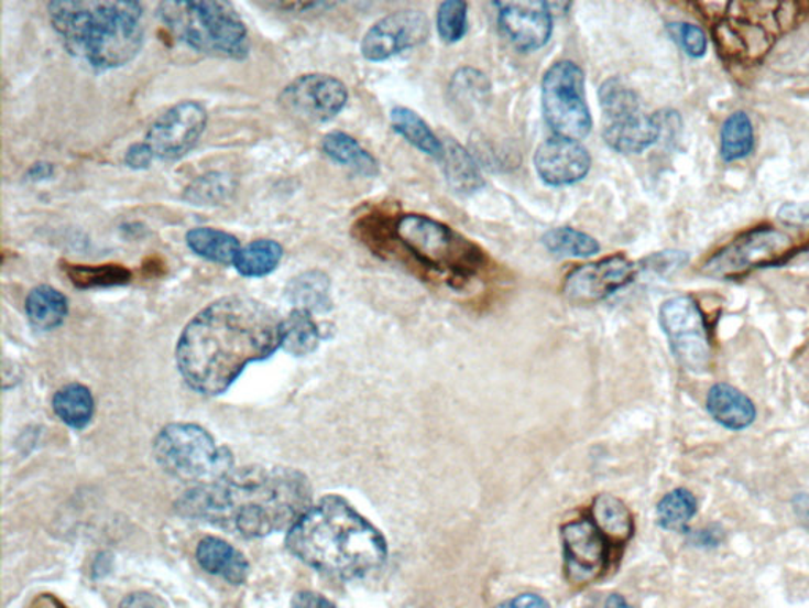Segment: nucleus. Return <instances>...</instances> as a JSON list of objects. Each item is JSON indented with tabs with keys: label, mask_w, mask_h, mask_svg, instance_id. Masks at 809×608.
Listing matches in <instances>:
<instances>
[{
	"label": "nucleus",
	"mask_w": 809,
	"mask_h": 608,
	"mask_svg": "<svg viewBox=\"0 0 809 608\" xmlns=\"http://www.w3.org/2000/svg\"><path fill=\"white\" fill-rule=\"evenodd\" d=\"M283 253L281 242L260 238L242 246L233 267L244 278L270 276L281 265Z\"/></svg>",
	"instance_id": "28"
},
{
	"label": "nucleus",
	"mask_w": 809,
	"mask_h": 608,
	"mask_svg": "<svg viewBox=\"0 0 809 608\" xmlns=\"http://www.w3.org/2000/svg\"><path fill=\"white\" fill-rule=\"evenodd\" d=\"M724 532L717 524L703 528V530L695 531L691 534V544L702 546V549H714L723 542Z\"/></svg>",
	"instance_id": "42"
},
{
	"label": "nucleus",
	"mask_w": 809,
	"mask_h": 608,
	"mask_svg": "<svg viewBox=\"0 0 809 608\" xmlns=\"http://www.w3.org/2000/svg\"><path fill=\"white\" fill-rule=\"evenodd\" d=\"M348 101L347 86L326 74L297 76L283 88L278 104L286 113L307 122H328L342 113Z\"/></svg>",
	"instance_id": "12"
},
{
	"label": "nucleus",
	"mask_w": 809,
	"mask_h": 608,
	"mask_svg": "<svg viewBox=\"0 0 809 608\" xmlns=\"http://www.w3.org/2000/svg\"><path fill=\"white\" fill-rule=\"evenodd\" d=\"M637 274L636 263L627 257L612 256L598 262L577 267L566 276L564 293L572 303L589 304L602 302L613 293L630 285Z\"/></svg>",
	"instance_id": "15"
},
{
	"label": "nucleus",
	"mask_w": 809,
	"mask_h": 608,
	"mask_svg": "<svg viewBox=\"0 0 809 608\" xmlns=\"http://www.w3.org/2000/svg\"><path fill=\"white\" fill-rule=\"evenodd\" d=\"M669 31L675 42H678V45L684 48L688 56L695 57V59L706 56L709 40H707L706 32L699 25L689 23L670 24Z\"/></svg>",
	"instance_id": "38"
},
{
	"label": "nucleus",
	"mask_w": 809,
	"mask_h": 608,
	"mask_svg": "<svg viewBox=\"0 0 809 608\" xmlns=\"http://www.w3.org/2000/svg\"><path fill=\"white\" fill-rule=\"evenodd\" d=\"M154 161V152H152L151 148L147 146L146 141L133 143L132 146L127 150L125 158H123L125 165L129 166V169L136 170V172H140V170H147Z\"/></svg>",
	"instance_id": "40"
},
{
	"label": "nucleus",
	"mask_w": 809,
	"mask_h": 608,
	"mask_svg": "<svg viewBox=\"0 0 809 608\" xmlns=\"http://www.w3.org/2000/svg\"><path fill=\"white\" fill-rule=\"evenodd\" d=\"M185 242L195 256L219 263V265H234L236 257L241 252V241L234 235L220 228L195 227L185 234Z\"/></svg>",
	"instance_id": "21"
},
{
	"label": "nucleus",
	"mask_w": 809,
	"mask_h": 608,
	"mask_svg": "<svg viewBox=\"0 0 809 608\" xmlns=\"http://www.w3.org/2000/svg\"><path fill=\"white\" fill-rule=\"evenodd\" d=\"M496 608H550L549 602L538 595H521Z\"/></svg>",
	"instance_id": "44"
},
{
	"label": "nucleus",
	"mask_w": 809,
	"mask_h": 608,
	"mask_svg": "<svg viewBox=\"0 0 809 608\" xmlns=\"http://www.w3.org/2000/svg\"><path fill=\"white\" fill-rule=\"evenodd\" d=\"M707 411L714 422L731 431L750 428L757 417L756 405L729 383H714L707 394Z\"/></svg>",
	"instance_id": "19"
},
{
	"label": "nucleus",
	"mask_w": 809,
	"mask_h": 608,
	"mask_svg": "<svg viewBox=\"0 0 809 608\" xmlns=\"http://www.w3.org/2000/svg\"><path fill=\"white\" fill-rule=\"evenodd\" d=\"M600 101L608 121L620 118V116L641 111V101H638L637 94L627 88L620 78H609L602 83Z\"/></svg>",
	"instance_id": "36"
},
{
	"label": "nucleus",
	"mask_w": 809,
	"mask_h": 608,
	"mask_svg": "<svg viewBox=\"0 0 809 608\" xmlns=\"http://www.w3.org/2000/svg\"><path fill=\"white\" fill-rule=\"evenodd\" d=\"M282 347V318L266 304L244 295L210 303L188 322L176 346L185 383L197 393L227 392L247 365Z\"/></svg>",
	"instance_id": "1"
},
{
	"label": "nucleus",
	"mask_w": 809,
	"mask_h": 608,
	"mask_svg": "<svg viewBox=\"0 0 809 608\" xmlns=\"http://www.w3.org/2000/svg\"><path fill=\"white\" fill-rule=\"evenodd\" d=\"M792 252V238L785 231L775 227L753 228L713 253L702 270L707 276L735 279L756 268L779 265Z\"/></svg>",
	"instance_id": "9"
},
{
	"label": "nucleus",
	"mask_w": 809,
	"mask_h": 608,
	"mask_svg": "<svg viewBox=\"0 0 809 608\" xmlns=\"http://www.w3.org/2000/svg\"><path fill=\"white\" fill-rule=\"evenodd\" d=\"M468 6L462 0H446L437 12L438 35L445 43H456L466 37Z\"/></svg>",
	"instance_id": "37"
},
{
	"label": "nucleus",
	"mask_w": 809,
	"mask_h": 608,
	"mask_svg": "<svg viewBox=\"0 0 809 608\" xmlns=\"http://www.w3.org/2000/svg\"><path fill=\"white\" fill-rule=\"evenodd\" d=\"M157 17L173 37L206 56L244 61L249 31L233 3L221 0H172L157 7Z\"/></svg>",
	"instance_id": "5"
},
{
	"label": "nucleus",
	"mask_w": 809,
	"mask_h": 608,
	"mask_svg": "<svg viewBox=\"0 0 809 608\" xmlns=\"http://www.w3.org/2000/svg\"><path fill=\"white\" fill-rule=\"evenodd\" d=\"M394 237L420 267L451 281H468L488 265V257L477 242L429 216L398 217Z\"/></svg>",
	"instance_id": "6"
},
{
	"label": "nucleus",
	"mask_w": 809,
	"mask_h": 608,
	"mask_svg": "<svg viewBox=\"0 0 809 608\" xmlns=\"http://www.w3.org/2000/svg\"><path fill=\"white\" fill-rule=\"evenodd\" d=\"M238 189V181L230 173L209 172L185 187L183 200L194 206H220L230 202Z\"/></svg>",
	"instance_id": "30"
},
{
	"label": "nucleus",
	"mask_w": 809,
	"mask_h": 608,
	"mask_svg": "<svg viewBox=\"0 0 809 608\" xmlns=\"http://www.w3.org/2000/svg\"><path fill=\"white\" fill-rule=\"evenodd\" d=\"M68 307L67 296L46 284L32 289L25 298L29 322L43 332L59 328L68 316Z\"/></svg>",
	"instance_id": "25"
},
{
	"label": "nucleus",
	"mask_w": 809,
	"mask_h": 608,
	"mask_svg": "<svg viewBox=\"0 0 809 608\" xmlns=\"http://www.w3.org/2000/svg\"><path fill=\"white\" fill-rule=\"evenodd\" d=\"M286 546L307 566L343 580L365 577L387 560L384 535L336 495L308 507L289 528Z\"/></svg>",
	"instance_id": "3"
},
{
	"label": "nucleus",
	"mask_w": 809,
	"mask_h": 608,
	"mask_svg": "<svg viewBox=\"0 0 809 608\" xmlns=\"http://www.w3.org/2000/svg\"><path fill=\"white\" fill-rule=\"evenodd\" d=\"M199 566L208 574L217 575L231 585H242L249 577V563L233 545L219 538H205L198 544Z\"/></svg>",
	"instance_id": "20"
},
{
	"label": "nucleus",
	"mask_w": 809,
	"mask_h": 608,
	"mask_svg": "<svg viewBox=\"0 0 809 608\" xmlns=\"http://www.w3.org/2000/svg\"><path fill=\"white\" fill-rule=\"evenodd\" d=\"M452 90L460 97H468L471 100H481L488 97L491 85H489L488 76L481 74L474 68H460L452 78Z\"/></svg>",
	"instance_id": "39"
},
{
	"label": "nucleus",
	"mask_w": 809,
	"mask_h": 608,
	"mask_svg": "<svg viewBox=\"0 0 809 608\" xmlns=\"http://www.w3.org/2000/svg\"><path fill=\"white\" fill-rule=\"evenodd\" d=\"M286 298L295 304V310L308 313H325L331 310V279L319 270L297 274L286 285Z\"/></svg>",
	"instance_id": "23"
},
{
	"label": "nucleus",
	"mask_w": 809,
	"mask_h": 608,
	"mask_svg": "<svg viewBox=\"0 0 809 608\" xmlns=\"http://www.w3.org/2000/svg\"><path fill=\"white\" fill-rule=\"evenodd\" d=\"M274 9L283 10L286 13H307L310 10L319 9V7H331L322 2H275L270 3Z\"/></svg>",
	"instance_id": "45"
},
{
	"label": "nucleus",
	"mask_w": 809,
	"mask_h": 608,
	"mask_svg": "<svg viewBox=\"0 0 809 608\" xmlns=\"http://www.w3.org/2000/svg\"><path fill=\"white\" fill-rule=\"evenodd\" d=\"M543 113L557 137L583 140L593 119L586 97V74L572 61H558L547 68L540 86Z\"/></svg>",
	"instance_id": "8"
},
{
	"label": "nucleus",
	"mask_w": 809,
	"mask_h": 608,
	"mask_svg": "<svg viewBox=\"0 0 809 608\" xmlns=\"http://www.w3.org/2000/svg\"><path fill=\"white\" fill-rule=\"evenodd\" d=\"M208 121V111L199 101H179L152 122L144 141L157 161H179L197 146Z\"/></svg>",
	"instance_id": "11"
},
{
	"label": "nucleus",
	"mask_w": 809,
	"mask_h": 608,
	"mask_svg": "<svg viewBox=\"0 0 809 608\" xmlns=\"http://www.w3.org/2000/svg\"><path fill=\"white\" fill-rule=\"evenodd\" d=\"M659 324L681 367L695 374L710 368L709 327L699 303L692 296H674L664 302L659 310Z\"/></svg>",
	"instance_id": "10"
},
{
	"label": "nucleus",
	"mask_w": 809,
	"mask_h": 608,
	"mask_svg": "<svg viewBox=\"0 0 809 608\" xmlns=\"http://www.w3.org/2000/svg\"><path fill=\"white\" fill-rule=\"evenodd\" d=\"M319 344V329L311 314L304 310H293L288 317L282 321V349L295 355L306 357L317 350Z\"/></svg>",
	"instance_id": "31"
},
{
	"label": "nucleus",
	"mask_w": 809,
	"mask_h": 608,
	"mask_svg": "<svg viewBox=\"0 0 809 608\" xmlns=\"http://www.w3.org/2000/svg\"><path fill=\"white\" fill-rule=\"evenodd\" d=\"M533 164L547 186H572L589 175L591 155L579 141L555 135L539 144Z\"/></svg>",
	"instance_id": "16"
},
{
	"label": "nucleus",
	"mask_w": 809,
	"mask_h": 608,
	"mask_svg": "<svg viewBox=\"0 0 809 608\" xmlns=\"http://www.w3.org/2000/svg\"><path fill=\"white\" fill-rule=\"evenodd\" d=\"M119 608H170V606L162 597L143 591L127 596Z\"/></svg>",
	"instance_id": "41"
},
{
	"label": "nucleus",
	"mask_w": 809,
	"mask_h": 608,
	"mask_svg": "<svg viewBox=\"0 0 809 608\" xmlns=\"http://www.w3.org/2000/svg\"><path fill=\"white\" fill-rule=\"evenodd\" d=\"M64 48L96 70L132 63L146 37L144 9L132 0H57L46 6Z\"/></svg>",
	"instance_id": "4"
},
{
	"label": "nucleus",
	"mask_w": 809,
	"mask_h": 608,
	"mask_svg": "<svg viewBox=\"0 0 809 608\" xmlns=\"http://www.w3.org/2000/svg\"><path fill=\"white\" fill-rule=\"evenodd\" d=\"M445 144L441 164L449 187L460 195H471L485 186L481 170L470 152L456 140L448 139Z\"/></svg>",
	"instance_id": "22"
},
{
	"label": "nucleus",
	"mask_w": 809,
	"mask_h": 608,
	"mask_svg": "<svg viewBox=\"0 0 809 608\" xmlns=\"http://www.w3.org/2000/svg\"><path fill=\"white\" fill-rule=\"evenodd\" d=\"M62 271L70 279L75 287L87 291V289L119 287L129 284L133 279L129 268L119 263H105V265H79V263H62Z\"/></svg>",
	"instance_id": "29"
},
{
	"label": "nucleus",
	"mask_w": 809,
	"mask_h": 608,
	"mask_svg": "<svg viewBox=\"0 0 809 608\" xmlns=\"http://www.w3.org/2000/svg\"><path fill=\"white\" fill-rule=\"evenodd\" d=\"M565 574L572 585H590L611 563V541L591 520L569 521L561 528Z\"/></svg>",
	"instance_id": "13"
},
{
	"label": "nucleus",
	"mask_w": 809,
	"mask_h": 608,
	"mask_svg": "<svg viewBox=\"0 0 809 608\" xmlns=\"http://www.w3.org/2000/svg\"><path fill=\"white\" fill-rule=\"evenodd\" d=\"M544 248L566 259H587L601 251L600 242L589 234L571 227H557L543 237Z\"/></svg>",
	"instance_id": "35"
},
{
	"label": "nucleus",
	"mask_w": 809,
	"mask_h": 608,
	"mask_svg": "<svg viewBox=\"0 0 809 608\" xmlns=\"http://www.w3.org/2000/svg\"><path fill=\"white\" fill-rule=\"evenodd\" d=\"M499 24L515 48L536 51L553 37L554 18L547 3H502Z\"/></svg>",
	"instance_id": "17"
},
{
	"label": "nucleus",
	"mask_w": 809,
	"mask_h": 608,
	"mask_svg": "<svg viewBox=\"0 0 809 608\" xmlns=\"http://www.w3.org/2000/svg\"><path fill=\"white\" fill-rule=\"evenodd\" d=\"M154 454L170 476L187 484L209 485L233 470V455L192 423H172L155 437Z\"/></svg>",
	"instance_id": "7"
},
{
	"label": "nucleus",
	"mask_w": 809,
	"mask_h": 608,
	"mask_svg": "<svg viewBox=\"0 0 809 608\" xmlns=\"http://www.w3.org/2000/svg\"><path fill=\"white\" fill-rule=\"evenodd\" d=\"M754 150V127L745 111H735L721 127V158L725 162L742 161Z\"/></svg>",
	"instance_id": "34"
},
{
	"label": "nucleus",
	"mask_w": 809,
	"mask_h": 608,
	"mask_svg": "<svg viewBox=\"0 0 809 608\" xmlns=\"http://www.w3.org/2000/svg\"><path fill=\"white\" fill-rule=\"evenodd\" d=\"M292 608H337L331 600L311 591L297 593L292 600Z\"/></svg>",
	"instance_id": "43"
},
{
	"label": "nucleus",
	"mask_w": 809,
	"mask_h": 608,
	"mask_svg": "<svg viewBox=\"0 0 809 608\" xmlns=\"http://www.w3.org/2000/svg\"><path fill=\"white\" fill-rule=\"evenodd\" d=\"M321 150L336 164L347 166L358 175L365 177L379 176V161L348 133L339 132V130L328 133L321 141Z\"/></svg>",
	"instance_id": "24"
},
{
	"label": "nucleus",
	"mask_w": 809,
	"mask_h": 608,
	"mask_svg": "<svg viewBox=\"0 0 809 608\" xmlns=\"http://www.w3.org/2000/svg\"><path fill=\"white\" fill-rule=\"evenodd\" d=\"M605 608H634L631 607L630 604L626 602L625 597L620 595H612L609 596L608 602H605Z\"/></svg>",
	"instance_id": "47"
},
{
	"label": "nucleus",
	"mask_w": 809,
	"mask_h": 608,
	"mask_svg": "<svg viewBox=\"0 0 809 608\" xmlns=\"http://www.w3.org/2000/svg\"><path fill=\"white\" fill-rule=\"evenodd\" d=\"M430 35L429 18L419 10H402L381 18L365 32L361 54L370 63H383L406 50L423 45Z\"/></svg>",
	"instance_id": "14"
},
{
	"label": "nucleus",
	"mask_w": 809,
	"mask_h": 608,
	"mask_svg": "<svg viewBox=\"0 0 809 608\" xmlns=\"http://www.w3.org/2000/svg\"><path fill=\"white\" fill-rule=\"evenodd\" d=\"M311 506V485L289 468L252 466L185 493L181 515L206 521L247 539L289 530Z\"/></svg>",
	"instance_id": "2"
},
{
	"label": "nucleus",
	"mask_w": 809,
	"mask_h": 608,
	"mask_svg": "<svg viewBox=\"0 0 809 608\" xmlns=\"http://www.w3.org/2000/svg\"><path fill=\"white\" fill-rule=\"evenodd\" d=\"M53 408L62 422L67 423L72 428L83 430L92 420L96 404L87 387L81 383H70L54 394Z\"/></svg>",
	"instance_id": "32"
},
{
	"label": "nucleus",
	"mask_w": 809,
	"mask_h": 608,
	"mask_svg": "<svg viewBox=\"0 0 809 608\" xmlns=\"http://www.w3.org/2000/svg\"><path fill=\"white\" fill-rule=\"evenodd\" d=\"M591 521L600 528L602 534L609 541H630L634 534L633 513L630 512L622 499L613 495L604 493L597 496L591 506Z\"/></svg>",
	"instance_id": "26"
},
{
	"label": "nucleus",
	"mask_w": 809,
	"mask_h": 608,
	"mask_svg": "<svg viewBox=\"0 0 809 608\" xmlns=\"http://www.w3.org/2000/svg\"><path fill=\"white\" fill-rule=\"evenodd\" d=\"M54 176V166L53 164H50V162H37V164H34L31 166V169L28 170V177L29 181H34V183H37V181H45L50 180V177Z\"/></svg>",
	"instance_id": "46"
},
{
	"label": "nucleus",
	"mask_w": 809,
	"mask_h": 608,
	"mask_svg": "<svg viewBox=\"0 0 809 608\" xmlns=\"http://www.w3.org/2000/svg\"><path fill=\"white\" fill-rule=\"evenodd\" d=\"M663 133L662 115H644L641 111L620 116L605 122V143L620 154H641L658 143Z\"/></svg>",
	"instance_id": "18"
},
{
	"label": "nucleus",
	"mask_w": 809,
	"mask_h": 608,
	"mask_svg": "<svg viewBox=\"0 0 809 608\" xmlns=\"http://www.w3.org/2000/svg\"><path fill=\"white\" fill-rule=\"evenodd\" d=\"M696 513H698V499L687 488H675L664 496L656 507L659 526L670 532H688L689 523Z\"/></svg>",
	"instance_id": "33"
},
{
	"label": "nucleus",
	"mask_w": 809,
	"mask_h": 608,
	"mask_svg": "<svg viewBox=\"0 0 809 608\" xmlns=\"http://www.w3.org/2000/svg\"><path fill=\"white\" fill-rule=\"evenodd\" d=\"M391 126H393L395 133L408 141L416 150L441 161L442 154H445V144L416 111L406 107L393 108Z\"/></svg>",
	"instance_id": "27"
}]
</instances>
